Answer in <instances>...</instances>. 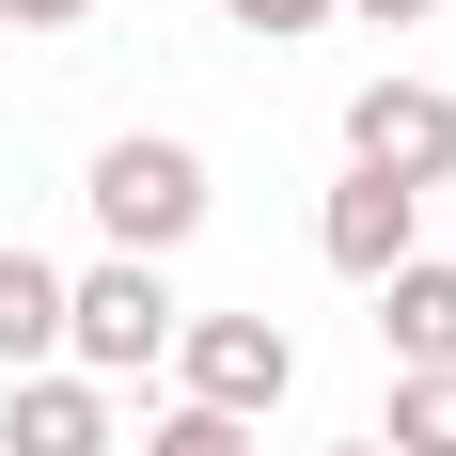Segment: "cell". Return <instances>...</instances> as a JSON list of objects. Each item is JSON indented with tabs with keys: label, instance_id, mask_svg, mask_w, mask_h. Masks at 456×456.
<instances>
[{
	"label": "cell",
	"instance_id": "5b68a950",
	"mask_svg": "<svg viewBox=\"0 0 456 456\" xmlns=\"http://www.w3.org/2000/svg\"><path fill=\"white\" fill-rule=\"evenodd\" d=\"M410 236H425V205H410V189H378V174H346V189L315 205V252H330L346 283H394V268H410Z\"/></svg>",
	"mask_w": 456,
	"mask_h": 456
},
{
	"label": "cell",
	"instance_id": "ba28073f",
	"mask_svg": "<svg viewBox=\"0 0 456 456\" xmlns=\"http://www.w3.org/2000/svg\"><path fill=\"white\" fill-rule=\"evenodd\" d=\"M47 346H63V268L0 252V378H47Z\"/></svg>",
	"mask_w": 456,
	"mask_h": 456
},
{
	"label": "cell",
	"instance_id": "8fae6325",
	"mask_svg": "<svg viewBox=\"0 0 456 456\" xmlns=\"http://www.w3.org/2000/svg\"><path fill=\"white\" fill-rule=\"evenodd\" d=\"M221 16H236V32H315L330 0H221Z\"/></svg>",
	"mask_w": 456,
	"mask_h": 456
},
{
	"label": "cell",
	"instance_id": "4fadbf2b",
	"mask_svg": "<svg viewBox=\"0 0 456 456\" xmlns=\"http://www.w3.org/2000/svg\"><path fill=\"white\" fill-rule=\"evenodd\" d=\"M0 16H16V32H79L94 0H0Z\"/></svg>",
	"mask_w": 456,
	"mask_h": 456
},
{
	"label": "cell",
	"instance_id": "52a82bcc",
	"mask_svg": "<svg viewBox=\"0 0 456 456\" xmlns=\"http://www.w3.org/2000/svg\"><path fill=\"white\" fill-rule=\"evenodd\" d=\"M378 346H394V378H456V268L441 252H410L378 283Z\"/></svg>",
	"mask_w": 456,
	"mask_h": 456
},
{
	"label": "cell",
	"instance_id": "277c9868",
	"mask_svg": "<svg viewBox=\"0 0 456 456\" xmlns=\"http://www.w3.org/2000/svg\"><path fill=\"white\" fill-rule=\"evenodd\" d=\"M63 346H79V378H142L158 346H174V283L126 268V252L79 268V283H63Z\"/></svg>",
	"mask_w": 456,
	"mask_h": 456
},
{
	"label": "cell",
	"instance_id": "5bb4252c",
	"mask_svg": "<svg viewBox=\"0 0 456 456\" xmlns=\"http://www.w3.org/2000/svg\"><path fill=\"white\" fill-rule=\"evenodd\" d=\"M330 456H378V441H330Z\"/></svg>",
	"mask_w": 456,
	"mask_h": 456
},
{
	"label": "cell",
	"instance_id": "8992f818",
	"mask_svg": "<svg viewBox=\"0 0 456 456\" xmlns=\"http://www.w3.org/2000/svg\"><path fill=\"white\" fill-rule=\"evenodd\" d=\"M0 456H110V394H94V378H16V394H0Z\"/></svg>",
	"mask_w": 456,
	"mask_h": 456
},
{
	"label": "cell",
	"instance_id": "3957f363",
	"mask_svg": "<svg viewBox=\"0 0 456 456\" xmlns=\"http://www.w3.org/2000/svg\"><path fill=\"white\" fill-rule=\"evenodd\" d=\"M174 362H189V410H221V425H252V410L299 394L283 315H174Z\"/></svg>",
	"mask_w": 456,
	"mask_h": 456
},
{
	"label": "cell",
	"instance_id": "9c48e42d",
	"mask_svg": "<svg viewBox=\"0 0 456 456\" xmlns=\"http://www.w3.org/2000/svg\"><path fill=\"white\" fill-rule=\"evenodd\" d=\"M378 456H456V378H394V410H378Z\"/></svg>",
	"mask_w": 456,
	"mask_h": 456
},
{
	"label": "cell",
	"instance_id": "7a4b0ae2",
	"mask_svg": "<svg viewBox=\"0 0 456 456\" xmlns=\"http://www.w3.org/2000/svg\"><path fill=\"white\" fill-rule=\"evenodd\" d=\"M346 174H378V189L425 205V189L456 174V94L441 79H362L346 94Z\"/></svg>",
	"mask_w": 456,
	"mask_h": 456
},
{
	"label": "cell",
	"instance_id": "6da1fadb",
	"mask_svg": "<svg viewBox=\"0 0 456 456\" xmlns=\"http://www.w3.org/2000/svg\"><path fill=\"white\" fill-rule=\"evenodd\" d=\"M94 236H110V252H126V268H174L189 236H205V158H189V142H110V158H94Z\"/></svg>",
	"mask_w": 456,
	"mask_h": 456
},
{
	"label": "cell",
	"instance_id": "30bf717a",
	"mask_svg": "<svg viewBox=\"0 0 456 456\" xmlns=\"http://www.w3.org/2000/svg\"><path fill=\"white\" fill-rule=\"evenodd\" d=\"M142 456H252V425H221V410H174V425H158Z\"/></svg>",
	"mask_w": 456,
	"mask_h": 456
},
{
	"label": "cell",
	"instance_id": "7c38bea8",
	"mask_svg": "<svg viewBox=\"0 0 456 456\" xmlns=\"http://www.w3.org/2000/svg\"><path fill=\"white\" fill-rule=\"evenodd\" d=\"M330 16H362V32H425L441 0H330Z\"/></svg>",
	"mask_w": 456,
	"mask_h": 456
}]
</instances>
